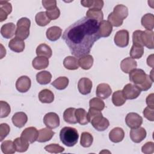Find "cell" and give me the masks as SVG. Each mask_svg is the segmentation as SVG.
<instances>
[{
  "instance_id": "cell-38",
  "label": "cell",
  "mask_w": 154,
  "mask_h": 154,
  "mask_svg": "<svg viewBox=\"0 0 154 154\" xmlns=\"http://www.w3.org/2000/svg\"><path fill=\"white\" fill-rule=\"evenodd\" d=\"M86 17L97 20L99 23L103 20V14L101 10L89 9L86 13Z\"/></svg>"
},
{
  "instance_id": "cell-13",
  "label": "cell",
  "mask_w": 154,
  "mask_h": 154,
  "mask_svg": "<svg viewBox=\"0 0 154 154\" xmlns=\"http://www.w3.org/2000/svg\"><path fill=\"white\" fill-rule=\"evenodd\" d=\"M93 84L91 81L87 78H81L78 83V89L79 93L83 95H86L91 92Z\"/></svg>"
},
{
  "instance_id": "cell-47",
  "label": "cell",
  "mask_w": 154,
  "mask_h": 154,
  "mask_svg": "<svg viewBox=\"0 0 154 154\" xmlns=\"http://www.w3.org/2000/svg\"><path fill=\"white\" fill-rule=\"evenodd\" d=\"M108 21L112 26H114L115 27H119L121 26L123 22V20L119 19V18L116 17L112 12L108 15Z\"/></svg>"
},
{
  "instance_id": "cell-21",
  "label": "cell",
  "mask_w": 154,
  "mask_h": 154,
  "mask_svg": "<svg viewBox=\"0 0 154 154\" xmlns=\"http://www.w3.org/2000/svg\"><path fill=\"white\" fill-rule=\"evenodd\" d=\"M16 29V26L13 23H7L2 26L1 34L5 38H10L15 34Z\"/></svg>"
},
{
  "instance_id": "cell-16",
  "label": "cell",
  "mask_w": 154,
  "mask_h": 154,
  "mask_svg": "<svg viewBox=\"0 0 154 154\" xmlns=\"http://www.w3.org/2000/svg\"><path fill=\"white\" fill-rule=\"evenodd\" d=\"M141 41L143 46L149 49H153V31L147 29L142 31Z\"/></svg>"
},
{
  "instance_id": "cell-22",
  "label": "cell",
  "mask_w": 154,
  "mask_h": 154,
  "mask_svg": "<svg viewBox=\"0 0 154 154\" xmlns=\"http://www.w3.org/2000/svg\"><path fill=\"white\" fill-rule=\"evenodd\" d=\"M125 137V132L122 128L116 127L113 128L109 133V138L113 143H119Z\"/></svg>"
},
{
  "instance_id": "cell-2",
  "label": "cell",
  "mask_w": 154,
  "mask_h": 154,
  "mask_svg": "<svg viewBox=\"0 0 154 154\" xmlns=\"http://www.w3.org/2000/svg\"><path fill=\"white\" fill-rule=\"evenodd\" d=\"M60 138L63 144L68 147H72L77 143L79 134L75 128L66 126L61 129Z\"/></svg>"
},
{
  "instance_id": "cell-45",
  "label": "cell",
  "mask_w": 154,
  "mask_h": 154,
  "mask_svg": "<svg viewBox=\"0 0 154 154\" xmlns=\"http://www.w3.org/2000/svg\"><path fill=\"white\" fill-rule=\"evenodd\" d=\"M0 105H1V118H4L7 117L11 111V108L10 105L3 100H1L0 102Z\"/></svg>"
},
{
  "instance_id": "cell-44",
  "label": "cell",
  "mask_w": 154,
  "mask_h": 154,
  "mask_svg": "<svg viewBox=\"0 0 154 154\" xmlns=\"http://www.w3.org/2000/svg\"><path fill=\"white\" fill-rule=\"evenodd\" d=\"M46 151L52 153H59L64 151V148L58 144H50L45 147Z\"/></svg>"
},
{
  "instance_id": "cell-50",
  "label": "cell",
  "mask_w": 154,
  "mask_h": 154,
  "mask_svg": "<svg viewBox=\"0 0 154 154\" xmlns=\"http://www.w3.org/2000/svg\"><path fill=\"white\" fill-rule=\"evenodd\" d=\"M141 33H142V31L141 30H136L133 32V34H132L133 45L144 46L141 41Z\"/></svg>"
},
{
  "instance_id": "cell-46",
  "label": "cell",
  "mask_w": 154,
  "mask_h": 154,
  "mask_svg": "<svg viewBox=\"0 0 154 154\" xmlns=\"http://www.w3.org/2000/svg\"><path fill=\"white\" fill-rule=\"evenodd\" d=\"M46 13L47 16L49 17V19L51 20H56L58 19L60 15V11L59 8L56 7L47 10L46 11Z\"/></svg>"
},
{
  "instance_id": "cell-35",
  "label": "cell",
  "mask_w": 154,
  "mask_h": 154,
  "mask_svg": "<svg viewBox=\"0 0 154 154\" xmlns=\"http://www.w3.org/2000/svg\"><path fill=\"white\" fill-rule=\"evenodd\" d=\"M75 116L77 122L81 125H87L90 122L88 118L87 112L83 108L76 109Z\"/></svg>"
},
{
  "instance_id": "cell-52",
  "label": "cell",
  "mask_w": 154,
  "mask_h": 154,
  "mask_svg": "<svg viewBox=\"0 0 154 154\" xmlns=\"http://www.w3.org/2000/svg\"><path fill=\"white\" fill-rule=\"evenodd\" d=\"M153 111L154 109L150 108L149 106L145 108L143 111V115L145 118H146L149 121L153 122L154 120V116H153Z\"/></svg>"
},
{
  "instance_id": "cell-8",
  "label": "cell",
  "mask_w": 154,
  "mask_h": 154,
  "mask_svg": "<svg viewBox=\"0 0 154 154\" xmlns=\"http://www.w3.org/2000/svg\"><path fill=\"white\" fill-rule=\"evenodd\" d=\"M125 122L129 128L135 129L140 127L142 125L143 118L137 113L129 112L125 117Z\"/></svg>"
},
{
  "instance_id": "cell-6",
  "label": "cell",
  "mask_w": 154,
  "mask_h": 154,
  "mask_svg": "<svg viewBox=\"0 0 154 154\" xmlns=\"http://www.w3.org/2000/svg\"><path fill=\"white\" fill-rule=\"evenodd\" d=\"M114 41L115 44L119 47H126L128 45L129 41V32L126 29L118 31L114 36Z\"/></svg>"
},
{
  "instance_id": "cell-36",
  "label": "cell",
  "mask_w": 154,
  "mask_h": 154,
  "mask_svg": "<svg viewBox=\"0 0 154 154\" xmlns=\"http://www.w3.org/2000/svg\"><path fill=\"white\" fill-rule=\"evenodd\" d=\"M69 79L66 76H60L54 80L52 83L51 85L54 87L55 88L62 90L65 89L67 85H69Z\"/></svg>"
},
{
  "instance_id": "cell-4",
  "label": "cell",
  "mask_w": 154,
  "mask_h": 154,
  "mask_svg": "<svg viewBox=\"0 0 154 154\" xmlns=\"http://www.w3.org/2000/svg\"><path fill=\"white\" fill-rule=\"evenodd\" d=\"M93 128L98 131H103L109 126V120L102 116V114L97 115L90 120Z\"/></svg>"
},
{
  "instance_id": "cell-39",
  "label": "cell",
  "mask_w": 154,
  "mask_h": 154,
  "mask_svg": "<svg viewBox=\"0 0 154 154\" xmlns=\"http://www.w3.org/2000/svg\"><path fill=\"white\" fill-rule=\"evenodd\" d=\"M2 152L5 154L14 153L16 150L14 142L11 140H5L3 141L1 146Z\"/></svg>"
},
{
  "instance_id": "cell-25",
  "label": "cell",
  "mask_w": 154,
  "mask_h": 154,
  "mask_svg": "<svg viewBox=\"0 0 154 154\" xmlns=\"http://www.w3.org/2000/svg\"><path fill=\"white\" fill-rule=\"evenodd\" d=\"M32 65L36 70L46 69L49 66V60L48 58L45 57L37 56L32 60Z\"/></svg>"
},
{
  "instance_id": "cell-30",
  "label": "cell",
  "mask_w": 154,
  "mask_h": 154,
  "mask_svg": "<svg viewBox=\"0 0 154 154\" xmlns=\"http://www.w3.org/2000/svg\"><path fill=\"white\" fill-rule=\"evenodd\" d=\"M93 58L91 55H87L80 57L78 60L79 66L84 70L90 69L93 64Z\"/></svg>"
},
{
  "instance_id": "cell-29",
  "label": "cell",
  "mask_w": 154,
  "mask_h": 154,
  "mask_svg": "<svg viewBox=\"0 0 154 154\" xmlns=\"http://www.w3.org/2000/svg\"><path fill=\"white\" fill-rule=\"evenodd\" d=\"M142 25L149 31H153L154 28V16L152 13H147L144 14L141 20Z\"/></svg>"
},
{
  "instance_id": "cell-20",
  "label": "cell",
  "mask_w": 154,
  "mask_h": 154,
  "mask_svg": "<svg viewBox=\"0 0 154 154\" xmlns=\"http://www.w3.org/2000/svg\"><path fill=\"white\" fill-rule=\"evenodd\" d=\"M8 47L11 51L19 53L24 50L25 45L23 40L15 37L9 42Z\"/></svg>"
},
{
  "instance_id": "cell-37",
  "label": "cell",
  "mask_w": 154,
  "mask_h": 154,
  "mask_svg": "<svg viewBox=\"0 0 154 154\" xmlns=\"http://www.w3.org/2000/svg\"><path fill=\"white\" fill-rule=\"evenodd\" d=\"M112 102L116 106H122L126 102V99L122 90H117L112 94Z\"/></svg>"
},
{
  "instance_id": "cell-17",
  "label": "cell",
  "mask_w": 154,
  "mask_h": 154,
  "mask_svg": "<svg viewBox=\"0 0 154 154\" xmlns=\"http://www.w3.org/2000/svg\"><path fill=\"white\" fill-rule=\"evenodd\" d=\"M12 11V5L7 1H0V22L6 20Z\"/></svg>"
},
{
  "instance_id": "cell-7",
  "label": "cell",
  "mask_w": 154,
  "mask_h": 154,
  "mask_svg": "<svg viewBox=\"0 0 154 154\" xmlns=\"http://www.w3.org/2000/svg\"><path fill=\"white\" fill-rule=\"evenodd\" d=\"M123 94L126 99H135L137 98L140 93L141 90L134 84H128L123 88Z\"/></svg>"
},
{
  "instance_id": "cell-51",
  "label": "cell",
  "mask_w": 154,
  "mask_h": 154,
  "mask_svg": "<svg viewBox=\"0 0 154 154\" xmlns=\"http://www.w3.org/2000/svg\"><path fill=\"white\" fill-rule=\"evenodd\" d=\"M141 151L145 154H150L154 152V143L152 141L145 143L141 147Z\"/></svg>"
},
{
  "instance_id": "cell-49",
  "label": "cell",
  "mask_w": 154,
  "mask_h": 154,
  "mask_svg": "<svg viewBox=\"0 0 154 154\" xmlns=\"http://www.w3.org/2000/svg\"><path fill=\"white\" fill-rule=\"evenodd\" d=\"M10 131V126L7 123H1L0 125V141L3 140L8 135Z\"/></svg>"
},
{
  "instance_id": "cell-34",
  "label": "cell",
  "mask_w": 154,
  "mask_h": 154,
  "mask_svg": "<svg viewBox=\"0 0 154 154\" xmlns=\"http://www.w3.org/2000/svg\"><path fill=\"white\" fill-rule=\"evenodd\" d=\"M52 79L51 73L46 70L40 72L36 75V80L38 83L41 85H46L49 84Z\"/></svg>"
},
{
  "instance_id": "cell-27",
  "label": "cell",
  "mask_w": 154,
  "mask_h": 154,
  "mask_svg": "<svg viewBox=\"0 0 154 154\" xmlns=\"http://www.w3.org/2000/svg\"><path fill=\"white\" fill-rule=\"evenodd\" d=\"M38 99L42 103H50L54 100V94L51 90L43 89L39 92Z\"/></svg>"
},
{
  "instance_id": "cell-5",
  "label": "cell",
  "mask_w": 154,
  "mask_h": 154,
  "mask_svg": "<svg viewBox=\"0 0 154 154\" xmlns=\"http://www.w3.org/2000/svg\"><path fill=\"white\" fill-rule=\"evenodd\" d=\"M129 73L130 81L136 86L143 84L146 79L147 74L141 69H135Z\"/></svg>"
},
{
  "instance_id": "cell-26",
  "label": "cell",
  "mask_w": 154,
  "mask_h": 154,
  "mask_svg": "<svg viewBox=\"0 0 154 154\" xmlns=\"http://www.w3.org/2000/svg\"><path fill=\"white\" fill-rule=\"evenodd\" d=\"M112 13L116 17L123 20L128 16V8L124 5L118 4L114 7Z\"/></svg>"
},
{
  "instance_id": "cell-11",
  "label": "cell",
  "mask_w": 154,
  "mask_h": 154,
  "mask_svg": "<svg viewBox=\"0 0 154 154\" xmlns=\"http://www.w3.org/2000/svg\"><path fill=\"white\" fill-rule=\"evenodd\" d=\"M31 85V81L27 76H22L19 77L16 82V87L17 91L20 93L28 91Z\"/></svg>"
},
{
  "instance_id": "cell-12",
  "label": "cell",
  "mask_w": 154,
  "mask_h": 154,
  "mask_svg": "<svg viewBox=\"0 0 154 154\" xmlns=\"http://www.w3.org/2000/svg\"><path fill=\"white\" fill-rule=\"evenodd\" d=\"M146 131L142 127L132 129L130 131V138L131 140L135 143L141 142L146 137Z\"/></svg>"
},
{
  "instance_id": "cell-55",
  "label": "cell",
  "mask_w": 154,
  "mask_h": 154,
  "mask_svg": "<svg viewBox=\"0 0 154 154\" xmlns=\"http://www.w3.org/2000/svg\"><path fill=\"white\" fill-rule=\"evenodd\" d=\"M146 103L149 107L154 109V103H153V93H151L146 98Z\"/></svg>"
},
{
  "instance_id": "cell-57",
  "label": "cell",
  "mask_w": 154,
  "mask_h": 154,
  "mask_svg": "<svg viewBox=\"0 0 154 154\" xmlns=\"http://www.w3.org/2000/svg\"><path fill=\"white\" fill-rule=\"evenodd\" d=\"M153 55H151L150 56L148 57L147 59V63L148 64V66H150L151 67H153Z\"/></svg>"
},
{
  "instance_id": "cell-40",
  "label": "cell",
  "mask_w": 154,
  "mask_h": 154,
  "mask_svg": "<svg viewBox=\"0 0 154 154\" xmlns=\"http://www.w3.org/2000/svg\"><path fill=\"white\" fill-rule=\"evenodd\" d=\"M35 20L37 24L40 26H45L51 22V20L46 15V11L38 13L35 16Z\"/></svg>"
},
{
  "instance_id": "cell-28",
  "label": "cell",
  "mask_w": 154,
  "mask_h": 154,
  "mask_svg": "<svg viewBox=\"0 0 154 154\" xmlns=\"http://www.w3.org/2000/svg\"><path fill=\"white\" fill-rule=\"evenodd\" d=\"M36 54L37 56L45 57L49 58L51 57L52 51L49 46L45 43H42L36 49Z\"/></svg>"
},
{
  "instance_id": "cell-54",
  "label": "cell",
  "mask_w": 154,
  "mask_h": 154,
  "mask_svg": "<svg viewBox=\"0 0 154 154\" xmlns=\"http://www.w3.org/2000/svg\"><path fill=\"white\" fill-rule=\"evenodd\" d=\"M104 2L102 0H93V5L89 9H97L101 10L103 7Z\"/></svg>"
},
{
  "instance_id": "cell-19",
  "label": "cell",
  "mask_w": 154,
  "mask_h": 154,
  "mask_svg": "<svg viewBox=\"0 0 154 154\" xmlns=\"http://www.w3.org/2000/svg\"><path fill=\"white\" fill-rule=\"evenodd\" d=\"M11 120L15 126L21 128L28 121V117L23 112H17L13 116Z\"/></svg>"
},
{
  "instance_id": "cell-3",
  "label": "cell",
  "mask_w": 154,
  "mask_h": 154,
  "mask_svg": "<svg viewBox=\"0 0 154 154\" xmlns=\"http://www.w3.org/2000/svg\"><path fill=\"white\" fill-rule=\"evenodd\" d=\"M17 28L16 29L15 35L16 37L25 40L29 35V28L31 21L27 17H22L17 22Z\"/></svg>"
},
{
  "instance_id": "cell-41",
  "label": "cell",
  "mask_w": 154,
  "mask_h": 154,
  "mask_svg": "<svg viewBox=\"0 0 154 154\" xmlns=\"http://www.w3.org/2000/svg\"><path fill=\"white\" fill-rule=\"evenodd\" d=\"M93 142V137L88 132H84L81 134L80 144L84 147H89Z\"/></svg>"
},
{
  "instance_id": "cell-1",
  "label": "cell",
  "mask_w": 154,
  "mask_h": 154,
  "mask_svg": "<svg viewBox=\"0 0 154 154\" xmlns=\"http://www.w3.org/2000/svg\"><path fill=\"white\" fill-rule=\"evenodd\" d=\"M62 38L72 55L77 58L87 55L94 42L100 38L99 22L84 17L69 26L64 31Z\"/></svg>"
},
{
  "instance_id": "cell-42",
  "label": "cell",
  "mask_w": 154,
  "mask_h": 154,
  "mask_svg": "<svg viewBox=\"0 0 154 154\" xmlns=\"http://www.w3.org/2000/svg\"><path fill=\"white\" fill-rule=\"evenodd\" d=\"M144 54V48L141 46L133 45L131 47L129 54L133 59H139L141 58Z\"/></svg>"
},
{
  "instance_id": "cell-23",
  "label": "cell",
  "mask_w": 154,
  "mask_h": 154,
  "mask_svg": "<svg viewBox=\"0 0 154 154\" xmlns=\"http://www.w3.org/2000/svg\"><path fill=\"white\" fill-rule=\"evenodd\" d=\"M54 134L55 132L49 128L41 129L38 131V136L37 141L39 143H45L48 141L52 139Z\"/></svg>"
},
{
  "instance_id": "cell-18",
  "label": "cell",
  "mask_w": 154,
  "mask_h": 154,
  "mask_svg": "<svg viewBox=\"0 0 154 154\" xmlns=\"http://www.w3.org/2000/svg\"><path fill=\"white\" fill-rule=\"evenodd\" d=\"M112 31V26L108 21L103 20L99 23V35L100 37H107Z\"/></svg>"
},
{
  "instance_id": "cell-15",
  "label": "cell",
  "mask_w": 154,
  "mask_h": 154,
  "mask_svg": "<svg viewBox=\"0 0 154 154\" xmlns=\"http://www.w3.org/2000/svg\"><path fill=\"white\" fill-rule=\"evenodd\" d=\"M137 66V61L131 57L125 58L120 63V68L122 70L126 73H129L131 71L136 69Z\"/></svg>"
},
{
  "instance_id": "cell-31",
  "label": "cell",
  "mask_w": 154,
  "mask_h": 154,
  "mask_svg": "<svg viewBox=\"0 0 154 154\" xmlns=\"http://www.w3.org/2000/svg\"><path fill=\"white\" fill-rule=\"evenodd\" d=\"M13 142L17 152H25L29 147V143L21 137L15 138Z\"/></svg>"
},
{
  "instance_id": "cell-56",
  "label": "cell",
  "mask_w": 154,
  "mask_h": 154,
  "mask_svg": "<svg viewBox=\"0 0 154 154\" xmlns=\"http://www.w3.org/2000/svg\"><path fill=\"white\" fill-rule=\"evenodd\" d=\"M93 0H85V1H81V4L82 6L85 7H88L90 8L93 5Z\"/></svg>"
},
{
  "instance_id": "cell-33",
  "label": "cell",
  "mask_w": 154,
  "mask_h": 154,
  "mask_svg": "<svg viewBox=\"0 0 154 154\" xmlns=\"http://www.w3.org/2000/svg\"><path fill=\"white\" fill-rule=\"evenodd\" d=\"M63 65L66 69L71 70H76L79 66L77 58L72 56L66 57L63 61Z\"/></svg>"
},
{
  "instance_id": "cell-9",
  "label": "cell",
  "mask_w": 154,
  "mask_h": 154,
  "mask_svg": "<svg viewBox=\"0 0 154 154\" xmlns=\"http://www.w3.org/2000/svg\"><path fill=\"white\" fill-rule=\"evenodd\" d=\"M43 123L47 128L55 129L60 126V118L57 114L50 112L45 114L43 117Z\"/></svg>"
},
{
  "instance_id": "cell-10",
  "label": "cell",
  "mask_w": 154,
  "mask_h": 154,
  "mask_svg": "<svg viewBox=\"0 0 154 154\" xmlns=\"http://www.w3.org/2000/svg\"><path fill=\"white\" fill-rule=\"evenodd\" d=\"M38 131L35 127L25 128L21 134V137L26 140L29 143H33L37 140Z\"/></svg>"
},
{
  "instance_id": "cell-14",
  "label": "cell",
  "mask_w": 154,
  "mask_h": 154,
  "mask_svg": "<svg viewBox=\"0 0 154 154\" xmlns=\"http://www.w3.org/2000/svg\"><path fill=\"white\" fill-rule=\"evenodd\" d=\"M112 93V90L108 84L101 83L99 84L96 88V96L102 99H106Z\"/></svg>"
},
{
  "instance_id": "cell-24",
  "label": "cell",
  "mask_w": 154,
  "mask_h": 154,
  "mask_svg": "<svg viewBox=\"0 0 154 154\" xmlns=\"http://www.w3.org/2000/svg\"><path fill=\"white\" fill-rule=\"evenodd\" d=\"M62 34V29L57 26H53L49 28L46 32L48 39L52 42L57 40L61 37Z\"/></svg>"
},
{
  "instance_id": "cell-32",
  "label": "cell",
  "mask_w": 154,
  "mask_h": 154,
  "mask_svg": "<svg viewBox=\"0 0 154 154\" xmlns=\"http://www.w3.org/2000/svg\"><path fill=\"white\" fill-rule=\"evenodd\" d=\"M76 109L74 108H69L66 109L63 113L64 120L69 124H76L77 120L75 116Z\"/></svg>"
},
{
  "instance_id": "cell-53",
  "label": "cell",
  "mask_w": 154,
  "mask_h": 154,
  "mask_svg": "<svg viewBox=\"0 0 154 154\" xmlns=\"http://www.w3.org/2000/svg\"><path fill=\"white\" fill-rule=\"evenodd\" d=\"M42 5L47 10H49L57 7V1L55 0L53 1H42Z\"/></svg>"
},
{
  "instance_id": "cell-48",
  "label": "cell",
  "mask_w": 154,
  "mask_h": 154,
  "mask_svg": "<svg viewBox=\"0 0 154 154\" xmlns=\"http://www.w3.org/2000/svg\"><path fill=\"white\" fill-rule=\"evenodd\" d=\"M153 80L152 79V78H150L149 75H147V77H146V81L141 84L137 86L141 91H147L148 90L149 88H150V87L152 85Z\"/></svg>"
},
{
  "instance_id": "cell-43",
  "label": "cell",
  "mask_w": 154,
  "mask_h": 154,
  "mask_svg": "<svg viewBox=\"0 0 154 154\" xmlns=\"http://www.w3.org/2000/svg\"><path fill=\"white\" fill-rule=\"evenodd\" d=\"M89 105L90 108L102 111L105 108V103L100 98L98 97H93L90 100L89 102Z\"/></svg>"
}]
</instances>
